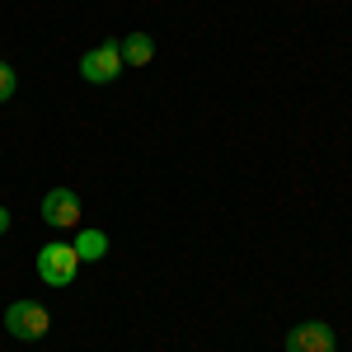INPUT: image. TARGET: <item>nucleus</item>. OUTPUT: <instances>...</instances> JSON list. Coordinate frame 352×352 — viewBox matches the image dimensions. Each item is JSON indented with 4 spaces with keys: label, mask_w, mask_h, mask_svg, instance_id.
<instances>
[{
    "label": "nucleus",
    "mask_w": 352,
    "mask_h": 352,
    "mask_svg": "<svg viewBox=\"0 0 352 352\" xmlns=\"http://www.w3.org/2000/svg\"><path fill=\"white\" fill-rule=\"evenodd\" d=\"M76 268H80L76 244H47V249L38 254V277H43L47 287H66V282H76Z\"/></svg>",
    "instance_id": "f03ea898"
},
{
    "label": "nucleus",
    "mask_w": 352,
    "mask_h": 352,
    "mask_svg": "<svg viewBox=\"0 0 352 352\" xmlns=\"http://www.w3.org/2000/svg\"><path fill=\"white\" fill-rule=\"evenodd\" d=\"M118 47H122V61H127V66H151V56H155V43H151L146 33H127Z\"/></svg>",
    "instance_id": "423d86ee"
},
{
    "label": "nucleus",
    "mask_w": 352,
    "mask_h": 352,
    "mask_svg": "<svg viewBox=\"0 0 352 352\" xmlns=\"http://www.w3.org/2000/svg\"><path fill=\"white\" fill-rule=\"evenodd\" d=\"M43 221L56 226V230H76L80 226V197L71 188H52L43 197Z\"/></svg>",
    "instance_id": "20e7f679"
},
{
    "label": "nucleus",
    "mask_w": 352,
    "mask_h": 352,
    "mask_svg": "<svg viewBox=\"0 0 352 352\" xmlns=\"http://www.w3.org/2000/svg\"><path fill=\"white\" fill-rule=\"evenodd\" d=\"M14 66H10V61H0V104H5V99H14Z\"/></svg>",
    "instance_id": "6e6552de"
},
{
    "label": "nucleus",
    "mask_w": 352,
    "mask_h": 352,
    "mask_svg": "<svg viewBox=\"0 0 352 352\" xmlns=\"http://www.w3.org/2000/svg\"><path fill=\"white\" fill-rule=\"evenodd\" d=\"M122 47L118 43H104V47H94V52H85L80 56V76L89 85H109V80H118L122 76Z\"/></svg>",
    "instance_id": "7ed1b4c3"
},
{
    "label": "nucleus",
    "mask_w": 352,
    "mask_h": 352,
    "mask_svg": "<svg viewBox=\"0 0 352 352\" xmlns=\"http://www.w3.org/2000/svg\"><path fill=\"white\" fill-rule=\"evenodd\" d=\"M104 249H109L104 230H85L80 240H76V254H80V263H94V258H104Z\"/></svg>",
    "instance_id": "0eeeda50"
},
{
    "label": "nucleus",
    "mask_w": 352,
    "mask_h": 352,
    "mask_svg": "<svg viewBox=\"0 0 352 352\" xmlns=\"http://www.w3.org/2000/svg\"><path fill=\"white\" fill-rule=\"evenodd\" d=\"M333 348L338 343H333V329L324 320H305L287 333V352H333Z\"/></svg>",
    "instance_id": "39448f33"
},
{
    "label": "nucleus",
    "mask_w": 352,
    "mask_h": 352,
    "mask_svg": "<svg viewBox=\"0 0 352 352\" xmlns=\"http://www.w3.org/2000/svg\"><path fill=\"white\" fill-rule=\"evenodd\" d=\"M5 329H10L14 338H24V343H38V338L52 329V315H47L38 300H14V305L5 310Z\"/></svg>",
    "instance_id": "f257e3e1"
},
{
    "label": "nucleus",
    "mask_w": 352,
    "mask_h": 352,
    "mask_svg": "<svg viewBox=\"0 0 352 352\" xmlns=\"http://www.w3.org/2000/svg\"><path fill=\"white\" fill-rule=\"evenodd\" d=\"M5 230H10V212L0 207V235H5Z\"/></svg>",
    "instance_id": "1a4fd4ad"
}]
</instances>
